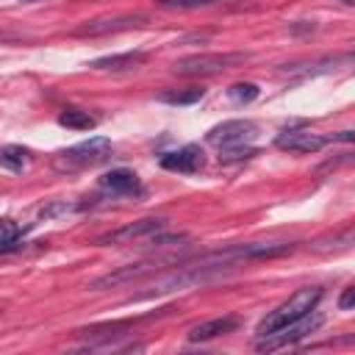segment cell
Segmentation results:
<instances>
[{
	"label": "cell",
	"mask_w": 355,
	"mask_h": 355,
	"mask_svg": "<svg viewBox=\"0 0 355 355\" xmlns=\"http://www.w3.org/2000/svg\"><path fill=\"white\" fill-rule=\"evenodd\" d=\"M319 300H322V288H316V286L294 291L288 300H283L277 308H272V311L258 322V327H255L258 338H263V336H269V333H275V330H280V327H286V324H294V322H300L302 316L313 313L316 305H319Z\"/></svg>",
	"instance_id": "6da1fadb"
},
{
	"label": "cell",
	"mask_w": 355,
	"mask_h": 355,
	"mask_svg": "<svg viewBox=\"0 0 355 355\" xmlns=\"http://www.w3.org/2000/svg\"><path fill=\"white\" fill-rule=\"evenodd\" d=\"M247 61V53H200V55H189L180 58L175 64L178 75H216L222 69H230L236 64Z\"/></svg>",
	"instance_id": "7a4b0ae2"
},
{
	"label": "cell",
	"mask_w": 355,
	"mask_h": 355,
	"mask_svg": "<svg viewBox=\"0 0 355 355\" xmlns=\"http://www.w3.org/2000/svg\"><path fill=\"white\" fill-rule=\"evenodd\" d=\"M111 150V141L105 136H92L69 150H61L55 155V166L58 169H80V166H92L97 161H103Z\"/></svg>",
	"instance_id": "3957f363"
},
{
	"label": "cell",
	"mask_w": 355,
	"mask_h": 355,
	"mask_svg": "<svg viewBox=\"0 0 355 355\" xmlns=\"http://www.w3.org/2000/svg\"><path fill=\"white\" fill-rule=\"evenodd\" d=\"M255 130L258 128L252 119H227L208 130V141L216 144L219 150H233V147H244L247 141H252Z\"/></svg>",
	"instance_id": "277c9868"
},
{
	"label": "cell",
	"mask_w": 355,
	"mask_h": 355,
	"mask_svg": "<svg viewBox=\"0 0 355 355\" xmlns=\"http://www.w3.org/2000/svg\"><path fill=\"white\" fill-rule=\"evenodd\" d=\"M319 316H302L300 322H294V324H286V327H280V330H275V333H269V336H263V338H258V349L261 352H275V349H283V347H291V344H297L300 338H305L308 333H313L316 327H319Z\"/></svg>",
	"instance_id": "5b68a950"
},
{
	"label": "cell",
	"mask_w": 355,
	"mask_h": 355,
	"mask_svg": "<svg viewBox=\"0 0 355 355\" xmlns=\"http://www.w3.org/2000/svg\"><path fill=\"white\" fill-rule=\"evenodd\" d=\"M164 227V219H155V216H144L139 222H130L125 227H116L100 239H94L97 247H105V244H133V241H147L153 233H158Z\"/></svg>",
	"instance_id": "8992f818"
},
{
	"label": "cell",
	"mask_w": 355,
	"mask_h": 355,
	"mask_svg": "<svg viewBox=\"0 0 355 355\" xmlns=\"http://www.w3.org/2000/svg\"><path fill=\"white\" fill-rule=\"evenodd\" d=\"M147 19L141 14H128V17H100L89 19L80 28H75V36H105V33H119L130 28H141Z\"/></svg>",
	"instance_id": "52a82bcc"
},
{
	"label": "cell",
	"mask_w": 355,
	"mask_h": 355,
	"mask_svg": "<svg viewBox=\"0 0 355 355\" xmlns=\"http://www.w3.org/2000/svg\"><path fill=\"white\" fill-rule=\"evenodd\" d=\"M161 263H166V261H139V263H128V266H119V269H114V272H108V275H100V277H94V280L89 283V288H94V291H103V288H116V286H122V283H130V280L141 277L144 272H153V269H158Z\"/></svg>",
	"instance_id": "ba28073f"
},
{
	"label": "cell",
	"mask_w": 355,
	"mask_h": 355,
	"mask_svg": "<svg viewBox=\"0 0 355 355\" xmlns=\"http://www.w3.org/2000/svg\"><path fill=\"white\" fill-rule=\"evenodd\" d=\"M202 164H205V158H202V150L197 144H186L180 150L161 155V166L169 172H180V175H194L202 169Z\"/></svg>",
	"instance_id": "9c48e42d"
},
{
	"label": "cell",
	"mask_w": 355,
	"mask_h": 355,
	"mask_svg": "<svg viewBox=\"0 0 355 355\" xmlns=\"http://www.w3.org/2000/svg\"><path fill=\"white\" fill-rule=\"evenodd\" d=\"M327 141H330L327 136H319V133H311V130H283L275 139V144L280 150H288V153H316Z\"/></svg>",
	"instance_id": "30bf717a"
},
{
	"label": "cell",
	"mask_w": 355,
	"mask_h": 355,
	"mask_svg": "<svg viewBox=\"0 0 355 355\" xmlns=\"http://www.w3.org/2000/svg\"><path fill=\"white\" fill-rule=\"evenodd\" d=\"M100 186L116 197H139L141 194V183L130 169H111L100 178Z\"/></svg>",
	"instance_id": "8fae6325"
},
{
	"label": "cell",
	"mask_w": 355,
	"mask_h": 355,
	"mask_svg": "<svg viewBox=\"0 0 355 355\" xmlns=\"http://www.w3.org/2000/svg\"><path fill=\"white\" fill-rule=\"evenodd\" d=\"M236 327H239V319L236 316H216V319H208L202 324H194L189 330V341H211L216 336L233 333Z\"/></svg>",
	"instance_id": "7c38bea8"
},
{
	"label": "cell",
	"mask_w": 355,
	"mask_h": 355,
	"mask_svg": "<svg viewBox=\"0 0 355 355\" xmlns=\"http://www.w3.org/2000/svg\"><path fill=\"white\" fill-rule=\"evenodd\" d=\"M0 161H3V166L11 169V172H25V169L31 166L33 155H31V150H25V147H19V144H8V147H3Z\"/></svg>",
	"instance_id": "4fadbf2b"
},
{
	"label": "cell",
	"mask_w": 355,
	"mask_h": 355,
	"mask_svg": "<svg viewBox=\"0 0 355 355\" xmlns=\"http://www.w3.org/2000/svg\"><path fill=\"white\" fill-rule=\"evenodd\" d=\"M58 125L69 128V130H92L97 125V119L89 114V111H80V108H64L58 114Z\"/></svg>",
	"instance_id": "5bb4252c"
},
{
	"label": "cell",
	"mask_w": 355,
	"mask_h": 355,
	"mask_svg": "<svg viewBox=\"0 0 355 355\" xmlns=\"http://www.w3.org/2000/svg\"><path fill=\"white\" fill-rule=\"evenodd\" d=\"M144 61V53H119V55H105V58H97L92 61L94 69H128V67H136Z\"/></svg>",
	"instance_id": "9a60e30c"
},
{
	"label": "cell",
	"mask_w": 355,
	"mask_h": 355,
	"mask_svg": "<svg viewBox=\"0 0 355 355\" xmlns=\"http://www.w3.org/2000/svg\"><path fill=\"white\" fill-rule=\"evenodd\" d=\"M0 227H3V236H0V252L6 255V252H11V250L22 241V233H25V230H22V227H17V225H14V219H3V225H0Z\"/></svg>",
	"instance_id": "2e32d148"
},
{
	"label": "cell",
	"mask_w": 355,
	"mask_h": 355,
	"mask_svg": "<svg viewBox=\"0 0 355 355\" xmlns=\"http://www.w3.org/2000/svg\"><path fill=\"white\" fill-rule=\"evenodd\" d=\"M202 89H189V92H164V94H158L164 103H172V105H191V103H197V100H202Z\"/></svg>",
	"instance_id": "e0dca14e"
},
{
	"label": "cell",
	"mask_w": 355,
	"mask_h": 355,
	"mask_svg": "<svg viewBox=\"0 0 355 355\" xmlns=\"http://www.w3.org/2000/svg\"><path fill=\"white\" fill-rule=\"evenodd\" d=\"M227 97H230L233 103H252V100L258 97V86H255V83H233V86L227 89Z\"/></svg>",
	"instance_id": "ac0fdd59"
},
{
	"label": "cell",
	"mask_w": 355,
	"mask_h": 355,
	"mask_svg": "<svg viewBox=\"0 0 355 355\" xmlns=\"http://www.w3.org/2000/svg\"><path fill=\"white\" fill-rule=\"evenodd\" d=\"M158 3L169 8H200V6H211L214 0H158Z\"/></svg>",
	"instance_id": "d6986e66"
},
{
	"label": "cell",
	"mask_w": 355,
	"mask_h": 355,
	"mask_svg": "<svg viewBox=\"0 0 355 355\" xmlns=\"http://www.w3.org/2000/svg\"><path fill=\"white\" fill-rule=\"evenodd\" d=\"M338 308H341V311L355 308V283H352V286H347V288L338 294Z\"/></svg>",
	"instance_id": "ffe728a7"
},
{
	"label": "cell",
	"mask_w": 355,
	"mask_h": 355,
	"mask_svg": "<svg viewBox=\"0 0 355 355\" xmlns=\"http://www.w3.org/2000/svg\"><path fill=\"white\" fill-rule=\"evenodd\" d=\"M341 3H349V6H355V0H341Z\"/></svg>",
	"instance_id": "44dd1931"
},
{
	"label": "cell",
	"mask_w": 355,
	"mask_h": 355,
	"mask_svg": "<svg viewBox=\"0 0 355 355\" xmlns=\"http://www.w3.org/2000/svg\"><path fill=\"white\" fill-rule=\"evenodd\" d=\"M22 3H33V0H22Z\"/></svg>",
	"instance_id": "7402d4cb"
}]
</instances>
